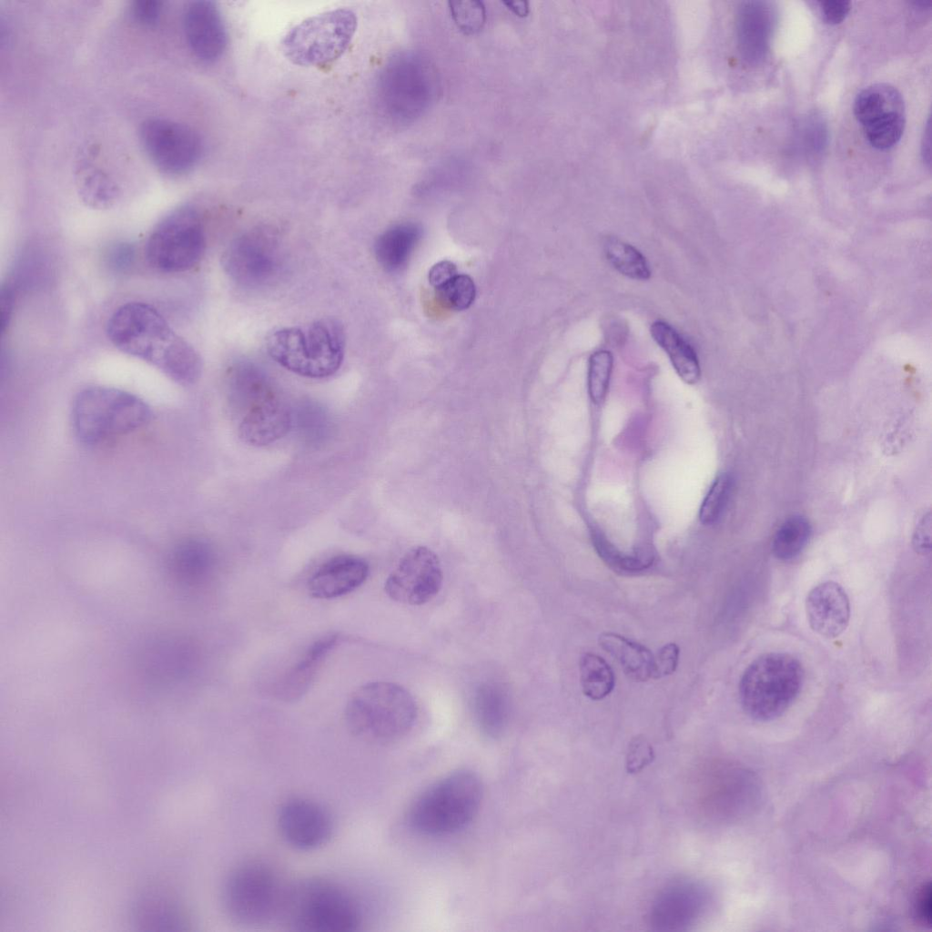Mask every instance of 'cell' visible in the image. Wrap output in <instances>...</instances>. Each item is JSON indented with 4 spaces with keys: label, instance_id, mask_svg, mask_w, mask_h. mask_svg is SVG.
Here are the masks:
<instances>
[{
    "label": "cell",
    "instance_id": "ffe728a7",
    "mask_svg": "<svg viewBox=\"0 0 932 932\" xmlns=\"http://www.w3.org/2000/svg\"><path fill=\"white\" fill-rule=\"evenodd\" d=\"M805 613L813 631L826 638H836L849 623L848 596L839 583L833 581L821 582L808 593Z\"/></svg>",
    "mask_w": 932,
    "mask_h": 932
},
{
    "label": "cell",
    "instance_id": "5b68a950",
    "mask_svg": "<svg viewBox=\"0 0 932 932\" xmlns=\"http://www.w3.org/2000/svg\"><path fill=\"white\" fill-rule=\"evenodd\" d=\"M417 707L411 694L390 682H371L350 696L344 712L348 730L359 739L385 744L403 737L413 726Z\"/></svg>",
    "mask_w": 932,
    "mask_h": 932
},
{
    "label": "cell",
    "instance_id": "6da1fadb",
    "mask_svg": "<svg viewBox=\"0 0 932 932\" xmlns=\"http://www.w3.org/2000/svg\"><path fill=\"white\" fill-rule=\"evenodd\" d=\"M106 331L117 350L149 363L178 384H194L201 376L198 352L151 305L120 306L110 316Z\"/></svg>",
    "mask_w": 932,
    "mask_h": 932
},
{
    "label": "cell",
    "instance_id": "b9f144b4",
    "mask_svg": "<svg viewBox=\"0 0 932 932\" xmlns=\"http://www.w3.org/2000/svg\"><path fill=\"white\" fill-rule=\"evenodd\" d=\"M932 891L929 882L924 884L917 892L915 900V913L918 922L924 927H930L932 922Z\"/></svg>",
    "mask_w": 932,
    "mask_h": 932
},
{
    "label": "cell",
    "instance_id": "60d3db41",
    "mask_svg": "<svg viewBox=\"0 0 932 932\" xmlns=\"http://www.w3.org/2000/svg\"><path fill=\"white\" fill-rule=\"evenodd\" d=\"M134 18L144 25H156L163 11V3L154 0L135 1L131 5Z\"/></svg>",
    "mask_w": 932,
    "mask_h": 932
},
{
    "label": "cell",
    "instance_id": "52a82bcc",
    "mask_svg": "<svg viewBox=\"0 0 932 932\" xmlns=\"http://www.w3.org/2000/svg\"><path fill=\"white\" fill-rule=\"evenodd\" d=\"M71 415L77 439L86 445H96L141 428L149 421L151 410L131 392L91 386L77 393Z\"/></svg>",
    "mask_w": 932,
    "mask_h": 932
},
{
    "label": "cell",
    "instance_id": "d6986e66",
    "mask_svg": "<svg viewBox=\"0 0 932 932\" xmlns=\"http://www.w3.org/2000/svg\"><path fill=\"white\" fill-rule=\"evenodd\" d=\"M183 27L189 49L199 60H218L227 46V31L219 9L211 1H193L183 14Z\"/></svg>",
    "mask_w": 932,
    "mask_h": 932
},
{
    "label": "cell",
    "instance_id": "7402d4cb",
    "mask_svg": "<svg viewBox=\"0 0 932 932\" xmlns=\"http://www.w3.org/2000/svg\"><path fill=\"white\" fill-rule=\"evenodd\" d=\"M369 564L360 557L339 555L321 564L310 576L309 593L318 599H331L360 587L368 578Z\"/></svg>",
    "mask_w": 932,
    "mask_h": 932
},
{
    "label": "cell",
    "instance_id": "74e56055",
    "mask_svg": "<svg viewBox=\"0 0 932 932\" xmlns=\"http://www.w3.org/2000/svg\"><path fill=\"white\" fill-rule=\"evenodd\" d=\"M435 289L439 300L450 309L463 310L474 301L476 288L472 279L466 274H457Z\"/></svg>",
    "mask_w": 932,
    "mask_h": 932
},
{
    "label": "cell",
    "instance_id": "f6af8a7d",
    "mask_svg": "<svg viewBox=\"0 0 932 932\" xmlns=\"http://www.w3.org/2000/svg\"><path fill=\"white\" fill-rule=\"evenodd\" d=\"M457 274L455 264L449 260H441L430 269L429 282L434 289H437Z\"/></svg>",
    "mask_w": 932,
    "mask_h": 932
},
{
    "label": "cell",
    "instance_id": "836d02e7",
    "mask_svg": "<svg viewBox=\"0 0 932 932\" xmlns=\"http://www.w3.org/2000/svg\"><path fill=\"white\" fill-rule=\"evenodd\" d=\"M811 532V525L804 516L794 515L788 518L781 524L774 536L773 554L780 561H790L795 558L808 543Z\"/></svg>",
    "mask_w": 932,
    "mask_h": 932
},
{
    "label": "cell",
    "instance_id": "4fadbf2b",
    "mask_svg": "<svg viewBox=\"0 0 932 932\" xmlns=\"http://www.w3.org/2000/svg\"><path fill=\"white\" fill-rule=\"evenodd\" d=\"M282 255L276 233L258 227L237 237L222 256L229 278L247 288L264 287L280 271Z\"/></svg>",
    "mask_w": 932,
    "mask_h": 932
},
{
    "label": "cell",
    "instance_id": "8fae6325",
    "mask_svg": "<svg viewBox=\"0 0 932 932\" xmlns=\"http://www.w3.org/2000/svg\"><path fill=\"white\" fill-rule=\"evenodd\" d=\"M284 890L269 866L260 861L245 862L226 879L223 906L239 924L263 925L279 916Z\"/></svg>",
    "mask_w": 932,
    "mask_h": 932
},
{
    "label": "cell",
    "instance_id": "3957f363",
    "mask_svg": "<svg viewBox=\"0 0 932 932\" xmlns=\"http://www.w3.org/2000/svg\"><path fill=\"white\" fill-rule=\"evenodd\" d=\"M279 917L300 932H354L362 921L356 899L339 885L320 877L285 887Z\"/></svg>",
    "mask_w": 932,
    "mask_h": 932
},
{
    "label": "cell",
    "instance_id": "bcb514c9",
    "mask_svg": "<svg viewBox=\"0 0 932 932\" xmlns=\"http://www.w3.org/2000/svg\"><path fill=\"white\" fill-rule=\"evenodd\" d=\"M0 302L1 329L3 332H5L10 323L13 312V294L8 287L2 288Z\"/></svg>",
    "mask_w": 932,
    "mask_h": 932
},
{
    "label": "cell",
    "instance_id": "277c9868",
    "mask_svg": "<svg viewBox=\"0 0 932 932\" xmlns=\"http://www.w3.org/2000/svg\"><path fill=\"white\" fill-rule=\"evenodd\" d=\"M268 355L286 370L302 377L323 379L335 374L345 355L342 324L331 318L275 330L267 339Z\"/></svg>",
    "mask_w": 932,
    "mask_h": 932
},
{
    "label": "cell",
    "instance_id": "ba28073f",
    "mask_svg": "<svg viewBox=\"0 0 932 932\" xmlns=\"http://www.w3.org/2000/svg\"><path fill=\"white\" fill-rule=\"evenodd\" d=\"M801 663L790 653H766L755 659L739 682V699L751 718L768 722L784 714L804 684Z\"/></svg>",
    "mask_w": 932,
    "mask_h": 932
},
{
    "label": "cell",
    "instance_id": "7bdbcfd3",
    "mask_svg": "<svg viewBox=\"0 0 932 932\" xmlns=\"http://www.w3.org/2000/svg\"><path fill=\"white\" fill-rule=\"evenodd\" d=\"M914 550L920 554H927L931 549V514H924L917 523L913 533Z\"/></svg>",
    "mask_w": 932,
    "mask_h": 932
},
{
    "label": "cell",
    "instance_id": "d6a6232c",
    "mask_svg": "<svg viewBox=\"0 0 932 932\" xmlns=\"http://www.w3.org/2000/svg\"><path fill=\"white\" fill-rule=\"evenodd\" d=\"M593 543L600 558L615 571H643L650 567L654 560L653 552L650 547H642L632 554H626L598 531L593 532Z\"/></svg>",
    "mask_w": 932,
    "mask_h": 932
},
{
    "label": "cell",
    "instance_id": "cb8c5ba5",
    "mask_svg": "<svg viewBox=\"0 0 932 932\" xmlns=\"http://www.w3.org/2000/svg\"><path fill=\"white\" fill-rule=\"evenodd\" d=\"M473 714L480 731L490 738H498L505 732L511 714L507 690L497 683L479 684L473 695Z\"/></svg>",
    "mask_w": 932,
    "mask_h": 932
},
{
    "label": "cell",
    "instance_id": "e575fe53",
    "mask_svg": "<svg viewBox=\"0 0 932 932\" xmlns=\"http://www.w3.org/2000/svg\"><path fill=\"white\" fill-rule=\"evenodd\" d=\"M604 254L608 262L622 275L638 280H646L651 276L645 257L631 244L609 238L604 243Z\"/></svg>",
    "mask_w": 932,
    "mask_h": 932
},
{
    "label": "cell",
    "instance_id": "603a6c76",
    "mask_svg": "<svg viewBox=\"0 0 932 932\" xmlns=\"http://www.w3.org/2000/svg\"><path fill=\"white\" fill-rule=\"evenodd\" d=\"M338 641L336 634L315 641L279 681L276 694L283 701H295L309 688L329 652Z\"/></svg>",
    "mask_w": 932,
    "mask_h": 932
},
{
    "label": "cell",
    "instance_id": "9c48e42d",
    "mask_svg": "<svg viewBox=\"0 0 932 932\" xmlns=\"http://www.w3.org/2000/svg\"><path fill=\"white\" fill-rule=\"evenodd\" d=\"M438 79L429 59L414 52L390 57L379 81L380 101L392 119L408 123L423 114L438 94Z\"/></svg>",
    "mask_w": 932,
    "mask_h": 932
},
{
    "label": "cell",
    "instance_id": "44dd1931",
    "mask_svg": "<svg viewBox=\"0 0 932 932\" xmlns=\"http://www.w3.org/2000/svg\"><path fill=\"white\" fill-rule=\"evenodd\" d=\"M775 15L772 5L764 1H745L736 14V36L741 56L749 64H758L765 57Z\"/></svg>",
    "mask_w": 932,
    "mask_h": 932
},
{
    "label": "cell",
    "instance_id": "ab89813d",
    "mask_svg": "<svg viewBox=\"0 0 932 932\" xmlns=\"http://www.w3.org/2000/svg\"><path fill=\"white\" fill-rule=\"evenodd\" d=\"M680 649L674 643L664 644L653 656L652 678L659 679L674 674L679 662Z\"/></svg>",
    "mask_w": 932,
    "mask_h": 932
},
{
    "label": "cell",
    "instance_id": "c3c4849f",
    "mask_svg": "<svg viewBox=\"0 0 932 932\" xmlns=\"http://www.w3.org/2000/svg\"><path fill=\"white\" fill-rule=\"evenodd\" d=\"M930 145H931V142H930V125H929V121H928L927 124L926 131H925L924 137H923V140H922V155H923V159H924V161L927 163V165L928 167L930 166V162H931Z\"/></svg>",
    "mask_w": 932,
    "mask_h": 932
},
{
    "label": "cell",
    "instance_id": "8992f818",
    "mask_svg": "<svg viewBox=\"0 0 932 932\" xmlns=\"http://www.w3.org/2000/svg\"><path fill=\"white\" fill-rule=\"evenodd\" d=\"M483 796L480 777L459 769L425 789L412 803L409 821L418 832L429 836L455 833L477 815Z\"/></svg>",
    "mask_w": 932,
    "mask_h": 932
},
{
    "label": "cell",
    "instance_id": "e0dca14e",
    "mask_svg": "<svg viewBox=\"0 0 932 932\" xmlns=\"http://www.w3.org/2000/svg\"><path fill=\"white\" fill-rule=\"evenodd\" d=\"M709 899V892L702 883L691 879L674 881L653 899L650 925L659 931L685 930L703 917Z\"/></svg>",
    "mask_w": 932,
    "mask_h": 932
},
{
    "label": "cell",
    "instance_id": "ac0fdd59",
    "mask_svg": "<svg viewBox=\"0 0 932 932\" xmlns=\"http://www.w3.org/2000/svg\"><path fill=\"white\" fill-rule=\"evenodd\" d=\"M277 823L285 842L302 851L322 846L333 829L329 812L319 803L303 797L285 802L279 808Z\"/></svg>",
    "mask_w": 932,
    "mask_h": 932
},
{
    "label": "cell",
    "instance_id": "1f68e13d",
    "mask_svg": "<svg viewBox=\"0 0 932 932\" xmlns=\"http://www.w3.org/2000/svg\"><path fill=\"white\" fill-rule=\"evenodd\" d=\"M579 669L581 686L585 696L592 700H602L613 690L614 674L603 657L586 653L580 659Z\"/></svg>",
    "mask_w": 932,
    "mask_h": 932
},
{
    "label": "cell",
    "instance_id": "7c38bea8",
    "mask_svg": "<svg viewBox=\"0 0 932 932\" xmlns=\"http://www.w3.org/2000/svg\"><path fill=\"white\" fill-rule=\"evenodd\" d=\"M357 16L350 9L327 11L299 23L282 42L285 56L299 66H321L338 59L357 29Z\"/></svg>",
    "mask_w": 932,
    "mask_h": 932
},
{
    "label": "cell",
    "instance_id": "2e32d148",
    "mask_svg": "<svg viewBox=\"0 0 932 932\" xmlns=\"http://www.w3.org/2000/svg\"><path fill=\"white\" fill-rule=\"evenodd\" d=\"M442 580L437 554L426 546H417L402 556L388 576L384 589L398 603L420 605L437 595Z\"/></svg>",
    "mask_w": 932,
    "mask_h": 932
},
{
    "label": "cell",
    "instance_id": "ee69618b",
    "mask_svg": "<svg viewBox=\"0 0 932 932\" xmlns=\"http://www.w3.org/2000/svg\"><path fill=\"white\" fill-rule=\"evenodd\" d=\"M819 5L825 21L831 25L841 23L851 8L847 1H821Z\"/></svg>",
    "mask_w": 932,
    "mask_h": 932
},
{
    "label": "cell",
    "instance_id": "d590c367",
    "mask_svg": "<svg viewBox=\"0 0 932 932\" xmlns=\"http://www.w3.org/2000/svg\"><path fill=\"white\" fill-rule=\"evenodd\" d=\"M613 367V357L607 350H599L590 356L587 385L589 397L595 405L602 404L606 399Z\"/></svg>",
    "mask_w": 932,
    "mask_h": 932
},
{
    "label": "cell",
    "instance_id": "484cf974",
    "mask_svg": "<svg viewBox=\"0 0 932 932\" xmlns=\"http://www.w3.org/2000/svg\"><path fill=\"white\" fill-rule=\"evenodd\" d=\"M421 236V228L413 222L394 225L381 233L375 241L374 251L379 263L388 271L404 268Z\"/></svg>",
    "mask_w": 932,
    "mask_h": 932
},
{
    "label": "cell",
    "instance_id": "83f0119b",
    "mask_svg": "<svg viewBox=\"0 0 932 932\" xmlns=\"http://www.w3.org/2000/svg\"><path fill=\"white\" fill-rule=\"evenodd\" d=\"M176 576L187 585L206 582L215 568V555L208 543L199 539H187L178 543L171 556Z\"/></svg>",
    "mask_w": 932,
    "mask_h": 932
},
{
    "label": "cell",
    "instance_id": "f546056e",
    "mask_svg": "<svg viewBox=\"0 0 932 932\" xmlns=\"http://www.w3.org/2000/svg\"><path fill=\"white\" fill-rule=\"evenodd\" d=\"M133 916L136 925L145 929H163L162 927L176 929V927L186 924L178 905L158 893L140 897L135 905Z\"/></svg>",
    "mask_w": 932,
    "mask_h": 932
},
{
    "label": "cell",
    "instance_id": "8d00e7d4",
    "mask_svg": "<svg viewBox=\"0 0 932 932\" xmlns=\"http://www.w3.org/2000/svg\"><path fill=\"white\" fill-rule=\"evenodd\" d=\"M733 483L732 476L726 472L714 479L699 510V519L703 524H714L721 517L728 503Z\"/></svg>",
    "mask_w": 932,
    "mask_h": 932
},
{
    "label": "cell",
    "instance_id": "f35d334b",
    "mask_svg": "<svg viewBox=\"0 0 932 932\" xmlns=\"http://www.w3.org/2000/svg\"><path fill=\"white\" fill-rule=\"evenodd\" d=\"M449 8L455 25L467 35L478 33L486 21V9L481 1H451Z\"/></svg>",
    "mask_w": 932,
    "mask_h": 932
},
{
    "label": "cell",
    "instance_id": "7dc6e473",
    "mask_svg": "<svg viewBox=\"0 0 932 932\" xmlns=\"http://www.w3.org/2000/svg\"><path fill=\"white\" fill-rule=\"evenodd\" d=\"M503 5L519 17H525L529 14V3L526 1H506Z\"/></svg>",
    "mask_w": 932,
    "mask_h": 932
},
{
    "label": "cell",
    "instance_id": "5bb4252c",
    "mask_svg": "<svg viewBox=\"0 0 932 932\" xmlns=\"http://www.w3.org/2000/svg\"><path fill=\"white\" fill-rule=\"evenodd\" d=\"M142 147L152 163L163 173L182 175L200 160L203 143L187 125L167 118L145 120L139 130Z\"/></svg>",
    "mask_w": 932,
    "mask_h": 932
},
{
    "label": "cell",
    "instance_id": "9a60e30c",
    "mask_svg": "<svg viewBox=\"0 0 932 932\" xmlns=\"http://www.w3.org/2000/svg\"><path fill=\"white\" fill-rule=\"evenodd\" d=\"M853 110L873 147L889 149L900 140L906 124L905 105L895 86L878 83L864 88L856 96Z\"/></svg>",
    "mask_w": 932,
    "mask_h": 932
},
{
    "label": "cell",
    "instance_id": "30bf717a",
    "mask_svg": "<svg viewBox=\"0 0 932 932\" xmlns=\"http://www.w3.org/2000/svg\"><path fill=\"white\" fill-rule=\"evenodd\" d=\"M206 234L198 211L184 205L170 211L154 228L145 247L147 262L165 273L191 269L202 258Z\"/></svg>",
    "mask_w": 932,
    "mask_h": 932
},
{
    "label": "cell",
    "instance_id": "7a4b0ae2",
    "mask_svg": "<svg viewBox=\"0 0 932 932\" xmlns=\"http://www.w3.org/2000/svg\"><path fill=\"white\" fill-rule=\"evenodd\" d=\"M229 405L238 420L240 439L253 446H267L284 437L292 427V411L269 377L256 364L240 360L226 372Z\"/></svg>",
    "mask_w": 932,
    "mask_h": 932
},
{
    "label": "cell",
    "instance_id": "4dcf8cb0",
    "mask_svg": "<svg viewBox=\"0 0 932 932\" xmlns=\"http://www.w3.org/2000/svg\"><path fill=\"white\" fill-rule=\"evenodd\" d=\"M77 191L82 201L95 209H106L114 205L118 187L103 171L85 164L77 175Z\"/></svg>",
    "mask_w": 932,
    "mask_h": 932
},
{
    "label": "cell",
    "instance_id": "4316f807",
    "mask_svg": "<svg viewBox=\"0 0 932 932\" xmlns=\"http://www.w3.org/2000/svg\"><path fill=\"white\" fill-rule=\"evenodd\" d=\"M653 340L665 351L678 376L687 384L697 383L701 377L699 360L694 348L670 324L654 321L650 328Z\"/></svg>",
    "mask_w": 932,
    "mask_h": 932
},
{
    "label": "cell",
    "instance_id": "d4e9b609",
    "mask_svg": "<svg viewBox=\"0 0 932 932\" xmlns=\"http://www.w3.org/2000/svg\"><path fill=\"white\" fill-rule=\"evenodd\" d=\"M737 771L729 767L713 766L699 780V802L702 809L714 816L729 815L736 805L741 785Z\"/></svg>",
    "mask_w": 932,
    "mask_h": 932
},
{
    "label": "cell",
    "instance_id": "f1b7e54d",
    "mask_svg": "<svg viewBox=\"0 0 932 932\" xmlns=\"http://www.w3.org/2000/svg\"><path fill=\"white\" fill-rule=\"evenodd\" d=\"M600 646L615 658L625 675L634 682L652 678L653 655L644 645L614 633L599 635Z\"/></svg>",
    "mask_w": 932,
    "mask_h": 932
}]
</instances>
